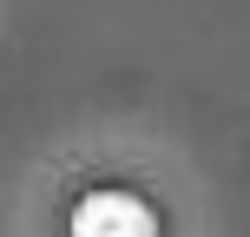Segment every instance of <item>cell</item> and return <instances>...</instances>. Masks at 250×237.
Segmentation results:
<instances>
[{
  "instance_id": "1",
  "label": "cell",
  "mask_w": 250,
  "mask_h": 237,
  "mask_svg": "<svg viewBox=\"0 0 250 237\" xmlns=\"http://www.w3.org/2000/svg\"><path fill=\"white\" fill-rule=\"evenodd\" d=\"M73 237H158L151 211L125 191H92L86 204L73 211Z\"/></svg>"
}]
</instances>
